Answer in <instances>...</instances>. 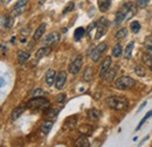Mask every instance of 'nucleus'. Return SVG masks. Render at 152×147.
<instances>
[{
  "label": "nucleus",
  "mask_w": 152,
  "mask_h": 147,
  "mask_svg": "<svg viewBox=\"0 0 152 147\" xmlns=\"http://www.w3.org/2000/svg\"><path fill=\"white\" fill-rule=\"evenodd\" d=\"M10 1H11V0H1V4H2V5H8Z\"/></svg>",
  "instance_id": "obj_40"
},
{
  "label": "nucleus",
  "mask_w": 152,
  "mask_h": 147,
  "mask_svg": "<svg viewBox=\"0 0 152 147\" xmlns=\"http://www.w3.org/2000/svg\"><path fill=\"white\" fill-rule=\"evenodd\" d=\"M1 50H2V54H5V53H6V48H5V46H4V44L1 46Z\"/></svg>",
  "instance_id": "obj_42"
},
{
  "label": "nucleus",
  "mask_w": 152,
  "mask_h": 147,
  "mask_svg": "<svg viewBox=\"0 0 152 147\" xmlns=\"http://www.w3.org/2000/svg\"><path fill=\"white\" fill-rule=\"evenodd\" d=\"M95 32L96 33L95 36H94V40H98L103 36L107 32V28H108V20L105 18H101L98 21H95Z\"/></svg>",
  "instance_id": "obj_4"
},
{
  "label": "nucleus",
  "mask_w": 152,
  "mask_h": 147,
  "mask_svg": "<svg viewBox=\"0 0 152 147\" xmlns=\"http://www.w3.org/2000/svg\"><path fill=\"white\" fill-rule=\"evenodd\" d=\"M23 106H18V108H15V110L12 112V114H11V120L12 122H15V120H18L19 119V117L23 113Z\"/></svg>",
  "instance_id": "obj_21"
},
{
  "label": "nucleus",
  "mask_w": 152,
  "mask_h": 147,
  "mask_svg": "<svg viewBox=\"0 0 152 147\" xmlns=\"http://www.w3.org/2000/svg\"><path fill=\"white\" fill-rule=\"evenodd\" d=\"M66 97H67V95L66 93H62V95H58L56 98V102L57 103H63L64 100H66Z\"/></svg>",
  "instance_id": "obj_38"
},
{
  "label": "nucleus",
  "mask_w": 152,
  "mask_h": 147,
  "mask_svg": "<svg viewBox=\"0 0 152 147\" xmlns=\"http://www.w3.org/2000/svg\"><path fill=\"white\" fill-rule=\"evenodd\" d=\"M150 69H151V71H152V64L150 65Z\"/></svg>",
  "instance_id": "obj_45"
},
{
  "label": "nucleus",
  "mask_w": 152,
  "mask_h": 147,
  "mask_svg": "<svg viewBox=\"0 0 152 147\" xmlns=\"http://www.w3.org/2000/svg\"><path fill=\"white\" fill-rule=\"evenodd\" d=\"M124 20H126V14H125V12H124L123 9L116 12V15H115V25H116V26L121 25Z\"/></svg>",
  "instance_id": "obj_17"
},
{
  "label": "nucleus",
  "mask_w": 152,
  "mask_h": 147,
  "mask_svg": "<svg viewBox=\"0 0 152 147\" xmlns=\"http://www.w3.org/2000/svg\"><path fill=\"white\" fill-rule=\"evenodd\" d=\"M60 112V109H55V108H50V109H48L47 111V117H56L57 113Z\"/></svg>",
  "instance_id": "obj_34"
},
{
  "label": "nucleus",
  "mask_w": 152,
  "mask_h": 147,
  "mask_svg": "<svg viewBox=\"0 0 152 147\" xmlns=\"http://www.w3.org/2000/svg\"><path fill=\"white\" fill-rule=\"evenodd\" d=\"M108 105L116 111H124L129 106V100L124 96H111L107 100Z\"/></svg>",
  "instance_id": "obj_1"
},
{
  "label": "nucleus",
  "mask_w": 152,
  "mask_h": 147,
  "mask_svg": "<svg viewBox=\"0 0 152 147\" xmlns=\"http://www.w3.org/2000/svg\"><path fill=\"white\" fill-rule=\"evenodd\" d=\"M115 85L118 90H126V89H131L136 85V81L129 76H122L117 78Z\"/></svg>",
  "instance_id": "obj_3"
},
{
  "label": "nucleus",
  "mask_w": 152,
  "mask_h": 147,
  "mask_svg": "<svg viewBox=\"0 0 152 147\" xmlns=\"http://www.w3.org/2000/svg\"><path fill=\"white\" fill-rule=\"evenodd\" d=\"M151 116H152V110L149 111V112L146 113V116H145V117H144V118H143V119H142V120L139 122V124H138V126H137L136 131H138V130L140 129V127H142V125H143V124H144V123H145V122H146V120H148V119H149V118H150Z\"/></svg>",
  "instance_id": "obj_33"
},
{
  "label": "nucleus",
  "mask_w": 152,
  "mask_h": 147,
  "mask_svg": "<svg viewBox=\"0 0 152 147\" xmlns=\"http://www.w3.org/2000/svg\"><path fill=\"white\" fill-rule=\"evenodd\" d=\"M28 32H29V29L28 28H26V29H21V35H28Z\"/></svg>",
  "instance_id": "obj_39"
},
{
  "label": "nucleus",
  "mask_w": 152,
  "mask_h": 147,
  "mask_svg": "<svg viewBox=\"0 0 152 147\" xmlns=\"http://www.w3.org/2000/svg\"><path fill=\"white\" fill-rule=\"evenodd\" d=\"M94 75H95V71H94V68L91 67H88L84 69V73H83V79L86 82H90L93 78H94Z\"/></svg>",
  "instance_id": "obj_18"
},
{
  "label": "nucleus",
  "mask_w": 152,
  "mask_h": 147,
  "mask_svg": "<svg viewBox=\"0 0 152 147\" xmlns=\"http://www.w3.org/2000/svg\"><path fill=\"white\" fill-rule=\"evenodd\" d=\"M98 8L101 12H107L111 6V0H98Z\"/></svg>",
  "instance_id": "obj_20"
},
{
  "label": "nucleus",
  "mask_w": 152,
  "mask_h": 147,
  "mask_svg": "<svg viewBox=\"0 0 152 147\" xmlns=\"http://www.w3.org/2000/svg\"><path fill=\"white\" fill-rule=\"evenodd\" d=\"M75 146L77 147H89L90 143L88 140V138L86 137V134H82L81 137H78L75 141Z\"/></svg>",
  "instance_id": "obj_14"
},
{
  "label": "nucleus",
  "mask_w": 152,
  "mask_h": 147,
  "mask_svg": "<svg viewBox=\"0 0 152 147\" xmlns=\"http://www.w3.org/2000/svg\"><path fill=\"white\" fill-rule=\"evenodd\" d=\"M73 8H74V2H69V4H68V6L63 9V14H67V13H68V12H70Z\"/></svg>",
  "instance_id": "obj_37"
},
{
  "label": "nucleus",
  "mask_w": 152,
  "mask_h": 147,
  "mask_svg": "<svg viewBox=\"0 0 152 147\" xmlns=\"http://www.w3.org/2000/svg\"><path fill=\"white\" fill-rule=\"evenodd\" d=\"M27 6H28V0H19L15 4L14 8H13V14L14 15H20V14L25 13Z\"/></svg>",
  "instance_id": "obj_7"
},
{
  "label": "nucleus",
  "mask_w": 152,
  "mask_h": 147,
  "mask_svg": "<svg viewBox=\"0 0 152 147\" xmlns=\"http://www.w3.org/2000/svg\"><path fill=\"white\" fill-rule=\"evenodd\" d=\"M128 35V28H121V29H118V32L115 34V36L116 39H118V40H122V39H125Z\"/></svg>",
  "instance_id": "obj_29"
},
{
  "label": "nucleus",
  "mask_w": 152,
  "mask_h": 147,
  "mask_svg": "<svg viewBox=\"0 0 152 147\" xmlns=\"http://www.w3.org/2000/svg\"><path fill=\"white\" fill-rule=\"evenodd\" d=\"M122 9L125 12V14H126V20H129V19H131L136 14V6L133 5L132 2H125L124 5H123V7H122Z\"/></svg>",
  "instance_id": "obj_11"
},
{
  "label": "nucleus",
  "mask_w": 152,
  "mask_h": 147,
  "mask_svg": "<svg viewBox=\"0 0 152 147\" xmlns=\"http://www.w3.org/2000/svg\"><path fill=\"white\" fill-rule=\"evenodd\" d=\"M29 56L31 54L28 53V52H19V54H18V60H19V63L20 64H23V63H26L28 60H29Z\"/></svg>",
  "instance_id": "obj_26"
},
{
  "label": "nucleus",
  "mask_w": 152,
  "mask_h": 147,
  "mask_svg": "<svg viewBox=\"0 0 152 147\" xmlns=\"http://www.w3.org/2000/svg\"><path fill=\"white\" fill-rule=\"evenodd\" d=\"M66 82H67V74H66V71H60V73L57 74L56 79H55V87H56V89L61 90L64 87Z\"/></svg>",
  "instance_id": "obj_12"
},
{
  "label": "nucleus",
  "mask_w": 152,
  "mask_h": 147,
  "mask_svg": "<svg viewBox=\"0 0 152 147\" xmlns=\"http://www.w3.org/2000/svg\"><path fill=\"white\" fill-rule=\"evenodd\" d=\"M144 46L146 48V52L152 54V36H146L145 37V41H144Z\"/></svg>",
  "instance_id": "obj_30"
},
{
  "label": "nucleus",
  "mask_w": 152,
  "mask_h": 147,
  "mask_svg": "<svg viewBox=\"0 0 152 147\" xmlns=\"http://www.w3.org/2000/svg\"><path fill=\"white\" fill-rule=\"evenodd\" d=\"M116 74H117V67H114V68H110L109 71L105 74V79L108 82H113L114 78H116Z\"/></svg>",
  "instance_id": "obj_25"
},
{
  "label": "nucleus",
  "mask_w": 152,
  "mask_h": 147,
  "mask_svg": "<svg viewBox=\"0 0 152 147\" xmlns=\"http://www.w3.org/2000/svg\"><path fill=\"white\" fill-rule=\"evenodd\" d=\"M15 40H17V37H12V40H11V42H12V43H14V42H15Z\"/></svg>",
  "instance_id": "obj_44"
},
{
  "label": "nucleus",
  "mask_w": 152,
  "mask_h": 147,
  "mask_svg": "<svg viewBox=\"0 0 152 147\" xmlns=\"http://www.w3.org/2000/svg\"><path fill=\"white\" fill-rule=\"evenodd\" d=\"M49 106V100L43 98V97H33L28 103H27V108L31 110H38V109H43V108H48Z\"/></svg>",
  "instance_id": "obj_2"
},
{
  "label": "nucleus",
  "mask_w": 152,
  "mask_h": 147,
  "mask_svg": "<svg viewBox=\"0 0 152 147\" xmlns=\"http://www.w3.org/2000/svg\"><path fill=\"white\" fill-rule=\"evenodd\" d=\"M50 53V48L48 47V46H46V47H42V48H40L38 52H37V58H42V57H45V56H47L48 54Z\"/></svg>",
  "instance_id": "obj_24"
},
{
  "label": "nucleus",
  "mask_w": 152,
  "mask_h": 147,
  "mask_svg": "<svg viewBox=\"0 0 152 147\" xmlns=\"http://www.w3.org/2000/svg\"><path fill=\"white\" fill-rule=\"evenodd\" d=\"M76 125H77V117L76 116H70V117H68L64 120V123H63V130L64 131H72V130L75 129Z\"/></svg>",
  "instance_id": "obj_8"
},
{
  "label": "nucleus",
  "mask_w": 152,
  "mask_h": 147,
  "mask_svg": "<svg viewBox=\"0 0 152 147\" xmlns=\"http://www.w3.org/2000/svg\"><path fill=\"white\" fill-rule=\"evenodd\" d=\"M111 68V57L108 56L103 60L102 64H101V68H99V76L101 77H104L105 74L109 71V69Z\"/></svg>",
  "instance_id": "obj_9"
},
{
  "label": "nucleus",
  "mask_w": 152,
  "mask_h": 147,
  "mask_svg": "<svg viewBox=\"0 0 152 147\" xmlns=\"http://www.w3.org/2000/svg\"><path fill=\"white\" fill-rule=\"evenodd\" d=\"M57 74L54 69H48L47 73L45 75V79H46V83L48 85H53V83H55V79H56Z\"/></svg>",
  "instance_id": "obj_13"
},
{
  "label": "nucleus",
  "mask_w": 152,
  "mask_h": 147,
  "mask_svg": "<svg viewBox=\"0 0 152 147\" xmlns=\"http://www.w3.org/2000/svg\"><path fill=\"white\" fill-rule=\"evenodd\" d=\"M107 48H108V46H107V43H105V42H102V43H99L98 46H96L95 48L93 49V52L90 53V57H91V60H93L94 62H97V61L101 58V56L105 53Z\"/></svg>",
  "instance_id": "obj_5"
},
{
  "label": "nucleus",
  "mask_w": 152,
  "mask_h": 147,
  "mask_svg": "<svg viewBox=\"0 0 152 147\" xmlns=\"http://www.w3.org/2000/svg\"><path fill=\"white\" fill-rule=\"evenodd\" d=\"M133 46H134V42H133V41H131V42L126 46V48H125V50H124V58H125V60H130V58H131Z\"/></svg>",
  "instance_id": "obj_23"
},
{
  "label": "nucleus",
  "mask_w": 152,
  "mask_h": 147,
  "mask_svg": "<svg viewBox=\"0 0 152 147\" xmlns=\"http://www.w3.org/2000/svg\"><path fill=\"white\" fill-rule=\"evenodd\" d=\"M53 129V122H43L42 125H41V129H40V132L41 134L46 135L50 132V130Z\"/></svg>",
  "instance_id": "obj_19"
},
{
  "label": "nucleus",
  "mask_w": 152,
  "mask_h": 147,
  "mask_svg": "<svg viewBox=\"0 0 152 147\" xmlns=\"http://www.w3.org/2000/svg\"><path fill=\"white\" fill-rule=\"evenodd\" d=\"M140 27L142 26H140V22L139 21H132L131 25H130V29H131V32L134 33V34L140 31Z\"/></svg>",
  "instance_id": "obj_31"
},
{
  "label": "nucleus",
  "mask_w": 152,
  "mask_h": 147,
  "mask_svg": "<svg viewBox=\"0 0 152 147\" xmlns=\"http://www.w3.org/2000/svg\"><path fill=\"white\" fill-rule=\"evenodd\" d=\"M45 1H46V0H39V5H43Z\"/></svg>",
  "instance_id": "obj_43"
},
{
  "label": "nucleus",
  "mask_w": 152,
  "mask_h": 147,
  "mask_svg": "<svg viewBox=\"0 0 152 147\" xmlns=\"http://www.w3.org/2000/svg\"><path fill=\"white\" fill-rule=\"evenodd\" d=\"M84 34H86V29L83 27L76 28V31L74 32V39H75V41H80L82 37L84 36Z\"/></svg>",
  "instance_id": "obj_28"
},
{
  "label": "nucleus",
  "mask_w": 152,
  "mask_h": 147,
  "mask_svg": "<svg viewBox=\"0 0 152 147\" xmlns=\"http://www.w3.org/2000/svg\"><path fill=\"white\" fill-rule=\"evenodd\" d=\"M43 95H46V92L43 89H41V88H38V89H35L34 91L32 92V96L33 97H40V96H43Z\"/></svg>",
  "instance_id": "obj_35"
},
{
  "label": "nucleus",
  "mask_w": 152,
  "mask_h": 147,
  "mask_svg": "<svg viewBox=\"0 0 152 147\" xmlns=\"http://www.w3.org/2000/svg\"><path fill=\"white\" fill-rule=\"evenodd\" d=\"M99 116H101L99 111H97L96 109H90L87 111V118L91 122H97L99 119Z\"/></svg>",
  "instance_id": "obj_15"
},
{
  "label": "nucleus",
  "mask_w": 152,
  "mask_h": 147,
  "mask_svg": "<svg viewBox=\"0 0 152 147\" xmlns=\"http://www.w3.org/2000/svg\"><path fill=\"white\" fill-rule=\"evenodd\" d=\"M82 63H83V58L82 56H77L74 61H72V63L69 64V73L73 75H77L80 73L81 68H82Z\"/></svg>",
  "instance_id": "obj_6"
},
{
  "label": "nucleus",
  "mask_w": 152,
  "mask_h": 147,
  "mask_svg": "<svg viewBox=\"0 0 152 147\" xmlns=\"http://www.w3.org/2000/svg\"><path fill=\"white\" fill-rule=\"evenodd\" d=\"M134 73H136L137 76H139V77H144L146 75V71H145L144 67H142V65H136L134 67Z\"/></svg>",
  "instance_id": "obj_32"
},
{
  "label": "nucleus",
  "mask_w": 152,
  "mask_h": 147,
  "mask_svg": "<svg viewBox=\"0 0 152 147\" xmlns=\"http://www.w3.org/2000/svg\"><path fill=\"white\" fill-rule=\"evenodd\" d=\"M58 40H60V34L56 32H53L43 39V43L46 46H54V44H56Z\"/></svg>",
  "instance_id": "obj_10"
},
{
  "label": "nucleus",
  "mask_w": 152,
  "mask_h": 147,
  "mask_svg": "<svg viewBox=\"0 0 152 147\" xmlns=\"http://www.w3.org/2000/svg\"><path fill=\"white\" fill-rule=\"evenodd\" d=\"M45 31H46V23L40 25L38 28H37V31L34 32V34H33V40H34V41H39V40L42 37Z\"/></svg>",
  "instance_id": "obj_16"
},
{
  "label": "nucleus",
  "mask_w": 152,
  "mask_h": 147,
  "mask_svg": "<svg viewBox=\"0 0 152 147\" xmlns=\"http://www.w3.org/2000/svg\"><path fill=\"white\" fill-rule=\"evenodd\" d=\"M1 22H2L1 23L2 28H11L13 26V18L12 17H5V15H2Z\"/></svg>",
  "instance_id": "obj_22"
},
{
  "label": "nucleus",
  "mask_w": 152,
  "mask_h": 147,
  "mask_svg": "<svg viewBox=\"0 0 152 147\" xmlns=\"http://www.w3.org/2000/svg\"><path fill=\"white\" fill-rule=\"evenodd\" d=\"M145 105H146V102H144V103H143V104H142V106H140V108H139V110H138V112H139V111H142V110H143V109H144V106H145Z\"/></svg>",
  "instance_id": "obj_41"
},
{
  "label": "nucleus",
  "mask_w": 152,
  "mask_h": 147,
  "mask_svg": "<svg viewBox=\"0 0 152 147\" xmlns=\"http://www.w3.org/2000/svg\"><path fill=\"white\" fill-rule=\"evenodd\" d=\"M149 2H150V0H137V6L143 8V7H146L149 5Z\"/></svg>",
  "instance_id": "obj_36"
},
{
  "label": "nucleus",
  "mask_w": 152,
  "mask_h": 147,
  "mask_svg": "<svg viewBox=\"0 0 152 147\" xmlns=\"http://www.w3.org/2000/svg\"><path fill=\"white\" fill-rule=\"evenodd\" d=\"M123 47H122V44L121 43H116L114 46V48H113V56L114 57H119V56L123 54Z\"/></svg>",
  "instance_id": "obj_27"
}]
</instances>
